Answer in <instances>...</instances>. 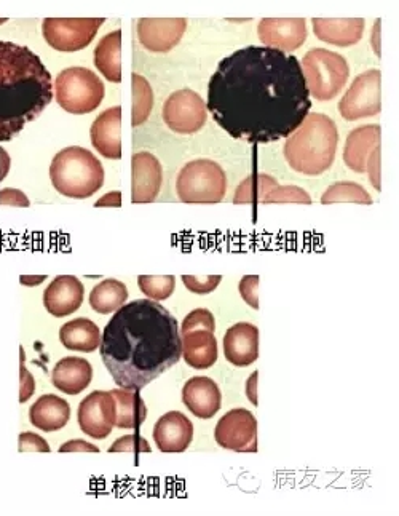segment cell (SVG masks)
Masks as SVG:
<instances>
[{
	"label": "cell",
	"instance_id": "obj_31",
	"mask_svg": "<svg viewBox=\"0 0 399 516\" xmlns=\"http://www.w3.org/2000/svg\"><path fill=\"white\" fill-rule=\"evenodd\" d=\"M278 187L277 179L267 175H251L238 186L235 203L264 202L265 197Z\"/></svg>",
	"mask_w": 399,
	"mask_h": 516
},
{
	"label": "cell",
	"instance_id": "obj_14",
	"mask_svg": "<svg viewBox=\"0 0 399 516\" xmlns=\"http://www.w3.org/2000/svg\"><path fill=\"white\" fill-rule=\"evenodd\" d=\"M259 39L269 48L291 53L307 40V21L304 18H264L257 26Z\"/></svg>",
	"mask_w": 399,
	"mask_h": 516
},
{
	"label": "cell",
	"instance_id": "obj_13",
	"mask_svg": "<svg viewBox=\"0 0 399 516\" xmlns=\"http://www.w3.org/2000/svg\"><path fill=\"white\" fill-rule=\"evenodd\" d=\"M80 429L95 440H104L115 427V401L111 392L90 393L83 398L77 411Z\"/></svg>",
	"mask_w": 399,
	"mask_h": 516
},
{
	"label": "cell",
	"instance_id": "obj_8",
	"mask_svg": "<svg viewBox=\"0 0 399 516\" xmlns=\"http://www.w3.org/2000/svg\"><path fill=\"white\" fill-rule=\"evenodd\" d=\"M56 101L71 114H88L103 103L106 88L103 80L87 68H68L55 80Z\"/></svg>",
	"mask_w": 399,
	"mask_h": 516
},
{
	"label": "cell",
	"instance_id": "obj_46",
	"mask_svg": "<svg viewBox=\"0 0 399 516\" xmlns=\"http://www.w3.org/2000/svg\"><path fill=\"white\" fill-rule=\"evenodd\" d=\"M257 376H259V373H253L251 374V378L248 379V382H246V397H248V400L251 401V405L257 406Z\"/></svg>",
	"mask_w": 399,
	"mask_h": 516
},
{
	"label": "cell",
	"instance_id": "obj_18",
	"mask_svg": "<svg viewBox=\"0 0 399 516\" xmlns=\"http://www.w3.org/2000/svg\"><path fill=\"white\" fill-rule=\"evenodd\" d=\"M91 144L109 160L122 157V108L114 106L96 117L90 130Z\"/></svg>",
	"mask_w": 399,
	"mask_h": 516
},
{
	"label": "cell",
	"instance_id": "obj_33",
	"mask_svg": "<svg viewBox=\"0 0 399 516\" xmlns=\"http://www.w3.org/2000/svg\"><path fill=\"white\" fill-rule=\"evenodd\" d=\"M323 205H331V203H358V205H372L371 195L363 186L356 183H336L334 186L328 187V191L324 192L321 197Z\"/></svg>",
	"mask_w": 399,
	"mask_h": 516
},
{
	"label": "cell",
	"instance_id": "obj_29",
	"mask_svg": "<svg viewBox=\"0 0 399 516\" xmlns=\"http://www.w3.org/2000/svg\"><path fill=\"white\" fill-rule=\"evenodd\" d=\"M95 64L109 82H122V31L107 34L95 48Z\"/></svg>",
	"mask_w": 399,
	"mask_h": 516
},
{
	"label": "cell",
	"instance_id": "obj_36",
	"mask_svg": "<svg viewBox=\"0 0 399 516\" xmlns=\"http://www.w3.org/2000/svg\"><path fill=\"white\" fill-rule=\"evenodd\" d=\"M192 330H208L214 333L216 320L208 309H195L182 320L181 334Z\"/></svg>",
	"mask_w": 399,
	"mask_h": 516
},
{
	"label": "cell",
	"instance_id": "obj_4",
	"mask_svg": "<svg viewBox=\"0 0 399 516\" xmlns=\"http://www.w3.org/2000/svg\"><path fill=\"white\" fill-rule=\"evenodd\" d=\"M339 131L331 117L312 112L305 117L301 128L289 136L285 157L289 167L297 173L318 176L332 167L336 160Z\"/></svg>",
	"mask_w": 399,
	"mask_h": 516
},
{
	"label": "cell",
	"instance_id": "obj_25",
	"mask_svg": "<svg viewBox=\"0 0 399 516\" xmlns=\"http://www.w3.org/2000/svg\"><path fill=\"white\" fill-rule=\"evenodd\" d=\"M93 368L85 358L66 357L52 371L53 386L66 395H79L90 386Z\"/></svg>",
	"mask_w": 399,
	"mask_h": 516
},
{
	"label": "cell",
	"instance_id": "obj_21",
	"mask_svg": "<svg viewBox=\"0 0 399 516\" xmlns=\"http://www.w3.org/2000/svg\"><path fill=\"white\" fill-rule=\"evenodd\" d=\"M224 354L234 366L253 365L259 358V330L251 323H237L224 336Z\"/></svg>",
	"mask_w": 399,
	"mask_h": 516
},
{
	"label": "cell",
	"instance_id": "obj_16",
	"mask_svg": "<svg viewBox=\"0 0 399 516\" xmlns=\"http://www.w3.org/2000/svg\"><path fill=\"white\" fill-rule=\"evenodd\" d=\"M163 183V170L151 152H136L131 157V200L151 203L157 199Z\"/></svg>",
	"mask_w": 399,
	"mask_h": 516
},
{
	"label": "cell",
	"instance_id": "obj_1",
	"mask_svg": "<svg viewBox=\"0 0 399 516\" xmlns=\"http://www.w3.org/2000/svg\"><path fill=\"white\" fill-rule=\"evenodd\" d=\"M206 108L232 138L267 144L293 135L312 100L296 56L251 45L219 63Z\"/></svg>",
	"mask_w": 399,
	"mask_h": 516
},
{
	"label": "cell",
	"instance_id": "obj_39",
	"mask_svg": "<svg viewBox=\"0 0 399 516\" xmlns=\"http://www.w3.org/2000/svg\"><path fill=\"white\" fill-rule=\"evenodd\" d=\"M238 290L248 306L259 309V275H246L241 278Z\"/></svg>",
	"mask_w": 399,
	"mask_h": 516
},
{
	"label": "cell",
	"instance_id": "obj_12",
	"mask_svg": "<svg viewBox=\"0 0 399 516\" xmlns=\"http://www.w3.org/2000/svg\"><path fill=\"white\" fill-rule=\"evenodd\" d=\"M163 120L179 135L197 133L206 124L205 101L189 88L174 92L163 104Z\"/></svg>",
	"mask_w": 399,
	"mask_h": 516
},
{
	"label": "cell",
	"instance_id": "obj_22",
	"mask_svg": "<svg viewBox=\"0 0 399 516\" xmlns=\"http://www.w3.org/2000/svg\"><path fill=\"white\" fill-rule=\"evenodd\" d=\"M312 24L321 42L336 47H352L363 37V18H313Z\"/></svg>",
	"mask_w": 399,
	"mask_h": 516
},
{
	"label": "cell",
	"instance_id": "obj_3",
	"mask_svg": "<svg viewBox=\"0 0 399 516\" xmlns=\"http://www.w3.org/2000/svg\"><path fill=\"white\" fill-rule=\"evenodd\" d=\"M52 74L28 47L0 40V143L12 141L52 103Z\"/></svg>",
	"mask_w": 399,
	"mask_h": 516
},
{
	"label": "cell",
	"instance_id": "obj_20",
	"mask_svg": "<svg viewBox=\"0 0 399 516\" xmlns=\"http://www.w3.org/2000/svg\"><path fill=\"white\" fill-rule=\"evenodd\" d=\"M182 401L194 416L211 419L221 409V390L213 379L197 376L186 382L182 389Z\"/></svg>",
	"mask_w": 399,
	"mask_h": 516
},
{
	"label": "cell",
	"instance_id": "obj_24",
	"mask_svg": "<svg viewBox=\"0 0 399 516\" xmlns=\"http://www.w3.org/2000/svg\"><path fill=\"white\" fill-rule=\"evenodd\" d=\"M182 357L195 370H208L218 362V339L208 330H192L181 334Z\"/></svg>",
	"mask_w": 399,
	"mask_h": 516
},
{
	"label": "cell",
	"instance_id": "obj_43",
	"mask_svg": "<svg viewBox=\"0 0 399 516\" xmlns=\"http://www.w3.org/2000/svg\"><path fill=\"white\" fill-rule=\"evenodd\" d=\"M366 170L369 171V179H371L372 186L380 191V146L374 149L371 157H369Z\"/></svg>",
	"mask_w": 399,
	"mask_h": 516
},
{
	"label": "cell",
	"instance_id": "obj_19",
	"mask_svg": "<svg viewBox=\"0 0 399 516\" xmlns=\"http://www.w3.org/2000/svg\"><path fill=\"white\" fill-rule=\"evenodd\" d=\"M83 294L85 288L79 278L74 275H60L44 291L45 309L53 317H68L82 306Z\"/></svg>",
	"mask_w": 399,
	"mask_h": 516
},
{
	"label": "cell",
	"instance_id": "obj_35",
	"mask_svg": "<svg viewBox=\"0 0 399 516\" xmlns=\"http://www.w3.org/2000/svg\"><path fill=\"white\" fill-rule=\"evenodd\" d=\"M262 203H304L310 205L312 197L309 192H305L301 187L278 186L265 197Z\"/></svg>",
	"mask_w": 399,
	"mask_h": 516
},
{
	"label": "cell",
	"instance_id": "obj_6",
	"mask_svg": "<svg viewBox=\"0 0 399 516\" xmlns=\"http://www.w3.org/2000/svg\"><path fill=\"white\" fill-rule=\"evenodd\" d=\"M301 68L310 95L320 101L336 98L350 76V68L344 56L326 48L310 50L304 56Z\"/></svg>",
	"mask_w": 399,
	"mask_h": 516
},
{
	"label": "cell",
	"instance_id": "obj_34",
	"mask_svg": "<svg viewBox=\"0 0 399 516\" xmlns=\"http://www.w3.org/2000/svg\"><path fill=\"white\" fill-rule=\"evenodd\" d=\"M139 290L146 294L152 301H165L171 298L176 288L174 275H141L138 278Z\"/></svg>",
	"mask_w": 399,
	"mask_h": 516
},
{
	"label": "cell",
	"instance_id": "obj_47",
	"mask_svg": "<svg viewBox=\"0 0 399 516\" xmlns=\"http://www.w3.org/2000/svg\"><path fill=\"white\" fill-rule=\"evenodd\" d=\"M10 155L5 151L4 147L0 146V183L4 181L5 176L8 175L10 170Z\"/></svg>",
	"mask_w": 399,
	"mask_h": 516
},
{
	"label": "cell",
	"instance_id": "obj_15",
	"mask_svg": "<svg viewBox=\"0 0 399 516\" xmlns=\"http://www.w3.org/2000/svg\"><path fill=\"white\" fill-rule=\"evenodd\" d=\"M186 28V18H141L138 39L149 52L166 53L181 42Z\"/></svg>",
	"mask_w": 399,
	"mask_h": 516
},
{
	"label": "cell",
	"instance_id": "obj_23",
	"mask_svg": "<svg viewBox=\"0 0 399 516\" xmlns=\"http://www.w3.org/2000/svg\"><path fill=\"white\" fill-rule=\"evenodd\" d=\"M379 125H363L350 131L344 149V162L355 173H364L369 157L380 146Z\"/></svg>",
	"mask_w": 399,
	"mask_h": 516
},
{
	"label": "cell",
	"instance_id": "obj_7",
	"mask_svg": "<svg viewBox=\"0 0 399 516\" xmlns=\"http://www.w3.org/2000/svg\"><path fill=\"white\" fill-rule=\"evenodd\" d=\"M227 176L213 160L198 159L179 171L176 192L184 203H219L226 197Z\"/></svg>",
	"mask_w": 399,
	"mask_h": 516
},
{
	"label": "cell",
	"instance_id": "obj_10",
	"mask_svg": "<svg viewBox=\"0 0 399 516\" xmlns=\"http://www.w3.org/2000/svg\"><path fill=\"white\" fill-rule=\"evenodd\" d=\"M380 109H382V74L379 69H371L356 77L339 103L340 116L348 122L377 116Z\"/></svg>",
	"mask_w": 399,
	"mask_h": 516
},
{
	"label": "cell",
	"instance_id": "obj_32",
	"mask_svg": "<svg viewBox=\"0 0 399 516\" xmlns=\"http://www.w3.org/2000/svg\"><path fill=\"white\" fill-rule=\"evenodd\" d=\"M131 90H133V120H131V124L138 127V125L146 122L147 117L151 116L154 93H152L149 82L139 74L131 76Z\"/></svg>",
	"mask_w": 399,
	"mask_h": 516
},
{
	"label": "cell",
	"instance_id": "obj_17",
	"mask_svg": "<svg viewBox=\"0 0 399 516\" xmlns=\"http://www.w3.org/2000/svg\"><path fill=\"white\" fill-rule=\"evenodd\" d=\"M152 435L162 453H184L194 440V424L186 414L170 411L160 417Z\"/></svg>",
	"mask_w": 399,
	"mask_h": 516
},
{
	"label": "cell",
	"instance_id": "obj_44",
	"mask_svg": "<svg viewBox=\"0 0 399 516\" xmlns=\"http://www.w3.org/2000/svg\"><path fill=\"white\" fill-rule=\"evenodd\" d=\"M60 453H99V448L88 441L71 440L60 446Z\"/></svg>",
	"mask_w": 399,
	"mask_h": 516
},
{
	"label": "cell",
	"instance_id": "obj_26",
	"mask_svg": "<svg viewBox=\"0 0 399 516\" xmlns=\"http://www.w3.org/2000/svg\"><path fill=\"white\" fill-rule=\"evenodd\" d=\"M71 406L58 395H42L29 409V421L42 432H56L68 425Z\"/></svg>",
	"mask_w": 399,
	"mask_h": 516
},
{
	"label": "cell",
	"instance_id": "obj_48",
	"mask_svg": "<svg viewBox=\"0 0 399 516\" xmlns=\"http://www.w3.org/2000/svg\"><path fill=\"white\" fill-rule=\"evenodd\" d=\"M45 275H42V277H29V275H26V277H21L20 282L23 283L24 286H37L40 285V283L45 282Z\"/></svg>",
	"mask_w": 399,
	"mask_h": 516
},
{
	"label": "cell",
	"instance_id": "obj_2",
	"mask_svg": "<svg viewBox=\"0 0 399 516\" xmlns=\"http://www.w3.org/2000/svg\"><path fill=\"white\" fill-rule=\"evenodd\" d=\"M99 352L117 386L141 392L182 357L179 322L159 302L136 299L115 310Z\"/></svg>",
	"mask_w": 399,
	"mask_h": 516
},
{
	"label": "cell",
	"instance_id": "obj_9",
	"mask_svg": "<svg viewBox=\"0 0 399 516\" xmlns=\"http://www.w3.org/2000/svg\"><path fill=\"white\" fill-rule=\"evenodd\" d=\"M104 18H47L42 24L45 40L58 52H79L91 44Z\"/></svg>",
	"mask_w": 399,
	"mask_h": 516
},
{
	"label": "cell",
	"instance_id": "obj_30",
	"mask_svg": "<svg viewBox=\"0 0 399 516\" xmlns=\"http://www.w3.org/2000/svg\"><path fill=\"white\" fill-rule=\"evenodd\" d=\"M128 290L125 283L115 278H107L93 288L90 293L91 309L101 315L112 314L127 302Z\"/></svg>",
	"mask_w": 399,
	"mask_h": 516
},
{
	"label": "cell",
	"instance_id": "obj_42",
	"mask_svg": "<svg viewBox=\"0 0 399 516\" xmlns=\"http://www.w3.org/2000/svg\"><path fill=\"white\" fill-rule=\"evenodd\" d=\"M2 205H7V207L28 208L31 202H29L24 192L18 191V189H12V187H7V189H0V207H2Z\"/></svg>",
	"mask_w": 399,
	"mask_h": 516
},
{
	"label": "cell",
	"instance_id": "obj_40",
	"mask_svg": "<svg viewBox=\"0 0 399 516\" xmlns=\"http://www.w3.org/2000/svg\"><path fill=\"white\" fill-rule=\"evenodd\" d=\"M18 449L20 453H28V451H34V453H50V445H48L45 438L40 437L34 432H23L18 437Z\"/></svg>",
	"mask_w": 399,
	"mask_h": 516
},
{
	"label": "cell",
	"instance_id": "obj_11",
	"mask_svg": "<svg viewBox=\"0 0 399 516\" xmlns=\"http://www.w3.org/2000/svg\"><path fill=\"white\" fill-rule=\"evenodd\" d=\"M214 440L235 453H257V421L248 409H232L219 419Z\"/></svg>",
	"mask_w": 399,
	"mask_h": 516
},
{
	"label": "cell",
	"instance_id": "obj_41",
	"mask_svg": "<svg viewBox=\"0 0 399 516\" xmlns=\"http://www.w3.org/2000/svg\"><path fill=\"white\" fill-rule=\"evenodd\" d=\"M21 365H20V403H26L29 398L36 392V381L32 378V374L29 373L28 368L24 365L26 357H24V349L21 347Z\"/></svg>",
	"mask_w": 399,
	"mask_h": 516
},
{
	"label": "cell",
	"instance_id": "obj_49",
	"mask_svg": "<svg viewBox=\"0 0 399 516\" xmlns=\"http://www.w3.org/2000/svg\"><path fill=\"white\" fill-rule=\"evenodd\" d=\"M7 18H0V24L7 23Z\"/></svg>",
	"mask_w": 399,
	"mask_h": 516
},
{
	"label": "cell",
	"instance_id": "obj_37",
	"mask_svg": "<svg viewBox=\"0 0 399 516\" xmlns=\"http://www.w3.org/2000/svg\"><path fill=\"white\" fill-rule=\"evenodd\" d=\"M152 448L147 443L146 438L141 437L138 432L135 435H127L120 437L119 440L112 443L109 453H151Z\"/></svg>",
	"mask_w": 399,
	"mask_h": 516
},
{
	"label": "cell",
	"instance_id": "obj_38",
	"mask_svg": "<svg viewBox=\"0 0 399 516\" xmlns=\"http://www.w3.org/2000/svg\"><path fill=\"white\" fill-rule=\"evenodd\" d=\"M221 275H182L187 290L195 294H208L218 288Z\"/></svg>",
	"mask_w": 399,
	"mask_h": 516
},
{
	"label": "cell",
	"instance_id": "obj_28",
	"mask_svg": "<svg viewBox=\"0 0 399 516\" xmlns=\"http://www.w3.org/2000/svg\"><path fill=\"white\" fill-rule=\"evenodd\" d=\"M60 341L64 349L91 354L99 349L101 331L98 325L88 318H76L61 326Z\"/></svg>",
	"mask_w": 399,
	"mask_h": 516
},
{
	"label": "cell",
	"instance_id": "obj_5",
	"mask_svg": "<svg viewBox=\"0 0 399 516\" xmlns=\"http://www.w3.org/2000/svg\"><path fill=\"white\" fill-rule=\"evenodd\" d=\"M50 179L64 197L88 199L103 187L104 168L85 147H66L55 155L50 165Z\"/></svg>",
	"mask_w": 399,
	"mask_h": 516
},
{
	"label": "cell",
	"instance_id": "obj_27",
	"mask_svg": "<svg viewBox=\"0 0 399 516\" xmlns=\"http://www.w3.org/2000/svg\"><path fill=\"white\" fill-rule=\"evenodd\" d=\"M111 395L115 401V427L138 432L147 417V406L139 392L114 389Z\"/></svg>",
	"mask_w": 399,
	"mask_h": 516
},
{
	"label": "cell",
	"instance_id": "obj_45",
	"mask_svg": "<svg viewBox=\"0 0 399 516\" xmlns=\"http://www.w3.org/2000/svg\"><path fill=\"white\" fill-rule=\"evenodd\" d=\"M95 207H122V194L119 191L109 192L103 199L95 203Z\"/></svg>",
	"mask_w": 399,
	"mask_h": 516
}]
</instances>
